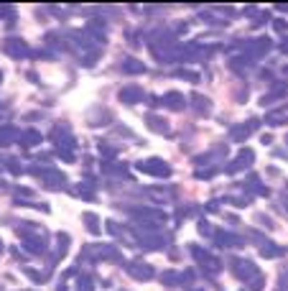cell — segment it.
Returning a JSON list of instances; mask_svg holds the SVG:
<instances>
[{
  "instance_id": "6da1fadb",
  "label": "cell",
  "mask_w": 288,
  "mask_h": 291,
  "mask_svg": "<svg viewBox=\"0 0 288 291\" xmlns=\"http://www.w3.org/2000/svg\"><path fill=\"white\" fill-rule=\"evenodd\" d=\"M138 169L146 171V174H153V177H169L171 169H169V163L166 161H161V158H148V161H140L138 163Z\"/></svg>"
},
{
  "instance_id": "7a4b0ae2",
  "label": "cell",
  "mask_w": 288,
  "mask_h": 291,
  "mask_svg": "<svg viewBox=\"0 0 288 291\" xmlns=\"http://www.w3.org/2000/svg\"><path fill=\"white\" fill-rule=\"evenodd\" d=\"M38 177L46 187H61L64 184V174H59L56 169H38Z\"/></svg>"
},
{
  "instance_id": "3957f363",
  "label": "cell",
  "mask_w": 288,
  "mask_h": 291,
  "mask_svg": "<svg viewBox=\"0 0 288 291\" xmlns=\"http://www.w3.org/2000/svg\"><path fill=\"white\" fill-rule=\"evenodd\" d=\"M253 158H255L253 151H240V156L227 166V171H240V169H245V166H250V163H253Z\"/></svg>"
},
{
  "instance_id": "277c9868",
  "label": "cell",
  "mask_w": 288,
  "mask_h": 291,
  "mask_svg": "<svg viewBox=\"0 0 288 291\" xmlns=\"http://www.w3.org/2000/svg\"><path fill=\"white\" fill-rule=\"evenodd\" d=\"M143 97H146V92H143L140 87H125V90L120 92V100L128 102V105H135V102H140Z\"/></svg>"
},
{
  "instance_id": "5b68a950",
  "label": "cell",
  "mask_w": 288,
  "mask_h": 291,
  "mask_svg": "<svg viewBox=\"0 0 288 291\" xmlns=\"http://www.w3.org/2000/svg\"><path fill=\"white\" fill-rule=\"evenodd\" d=\"M6 51H8L11 56H26V54H28V46L23 44L21 38H8V41H6Z\"/></svg>"
},
{
  "instance_id": "8992f818",
  "label": "cell",
  "mask_w": 288,
  "mask_h": 291,
  "mask_svg": "<svg viewBox=\"0 0 288 291\" xmlns=\"http://www.w3.org/2000/svg\"><path fill=\"white\" fill-rule=\"evenodd\" d=\"M235 271L240 273V278H255V276H260V273L255 271V266L248 263V261H235ZM255 281H258V278H255Z\"/></svg>"
},
{
  "instance_id": "52a82bcc",
  "label": "cell",
  "mask_w": 288,
  "mask_h": 291,
  "mask_svg": "<svg viewBox=\"0 0 288 291\" xmlns=\"http://www.w3.org/2000/svg\"><path fill=\"white\" fill-rule=\"evenodd\" d=\"M128 271H130L135 278H140V281H143V278H151V273H153V268H151V266H146V263H130V266H128Z\"/></svg>"
},
{
  "instance_id": "ba28073f",
  "label": "cell",
  "mask_w": 288,
  "mask_h": 291,
  "mask_svg": "<svg viewBox=\"0 0 288 291\" xmlns=\"http://www.w3.org/2000/svg\"><path fill=\"white\" fill-rule=\"evenodd\" d=\"M21 136H18V131L16 128H11V126H6V128H0V146H11L13 141H18Z\"/></svg>"
},
{
  "instance_id": "9c48e42d",
  "label": "cell",
  "mask_w": 288,
  "mask_h": 291,
  "mask_svg": "<svg viewBox=\"0 0 288 291\" xmlns=\"http://www.w3.org/2000/svg\"><path fill=\"white\" fill-rule=\"evenodd\" d=\"M265 120L270 123V126H283V123L288 120V107H280V110H275V112H273V115H268Z\"/></svg>"
},
{
  "instance_id": "30bf717a",
  "label": "cell",
  "mask_w": 288,
  "mask_h": 291,
  "mask_svg": "<svg viewBox=\"0 0 288 291\" xmlns=\"http://www.w3.org/2000/svg\"><path fill=\"white\" fill-rule=\"evenodd\" d=\"M146 123H148L153 131H158V133H166V131H169L166 120H161V118H156V115H146Z\"/></svg>"
},
{
  "instance_id": "8fae6325",
  "label": "cell",
  "mask_w": 288,
  "mask_h": 291,
  "mask_svg": "<svg viewBox=\"0 0 288 291\" xmlns=\"http://www.w3.org/2000/svg\"><path fill=\"white\" fill-rule=\"evenodd\" d=\"M122 69L130 72V74H140V72H146V67H143L140 62H135V59H125V62H122Z\"/></svg>"
},
{
  "instance_id": "7c38bea8",
  "label": "cell",
  "mask_w": 288,
  "mask_h": 291,
  "mask_svg": "<svg viewBox=\"0 0 288 291\" xmlns=\"http://www.w3.org/2000/svg\"><path fill=\"white\" fill-rule=\"evenodd\" d=\"M163 105H169V107H181L184 105V97L179 92H169L166 97H163Z\"/></svg>"
},
{
  "instance_id": "4fadbf2b",
  "label": "cell",
  "mask_w": 288,
  "mask_h": 291,
  "mask_svg": "<svg viewBox=\"0 0 288 291\" xmlns=\"http://www.w3.org/2000/svg\"><path fill=\"white\" fill-rule=\"evenodd\" d=\"M21 141H23L26 146H33V143L41 141V133H36V131H26V136H21Z\"/></svg>"
},
{
  "instance_id": "5bb4252c",
  "label": "cell",
  "mask_w": 288,
  "mask_h": 291,
  "mask_svg": "<svg viewBox=\"0 0 288 291\" xmlns=\"http://www.w3.org/2000/svg\"><path fill=\"white\" fill-rule=\"evenodd\" d=\"M85 222H87V227H90V232H95V235H97V230H100V227H97V215H92V212H87V215H85Z\"/></svg>"
},
{
  "instance_id": "9a60e30c",
  "label": "cell",
  "mask_w": 288,
  "mask_h": 291,
  "mask_svg": "<svg viewBox=\"0 0 288 291\" xmlns=\"http://www.w3.org/2000/svg\"><path fill=\"white\" fill-rule=\"evenodd\" d=\"M79 291H92V281L85 278V281H82V286H79Z\"/></svg>"
},
{
  "instance_id": "2e32d148",
  "label": "cell",
  "mask_w": 288,
  "mask_h": 291,
  "mask_svg": "<svg viewBox=\"0 0 288 291\" xmlns=\"http://www.w3.org/2000/svg\"><path fill=\"white\" fill-rule=\"evenodd\" d=\"M283 51H285V54H288V41H285V44H283Z\"/></svg>"
},
{
  "instance_id": "e0dca14e",
  "label": "cell",
  "mask_w": 288,
  "mask_h": 291,
  "mask_svg": "<svg viewBox=\"0 0 288 291\" xmlns=\"http://www.w3.org/2000/svg\"><path fill=\"white\" fill-rule=\"evenodd\" d=\"M283 204H285V207H288V194H285V197H283Z\"/></svg>"
}]
</instances>
